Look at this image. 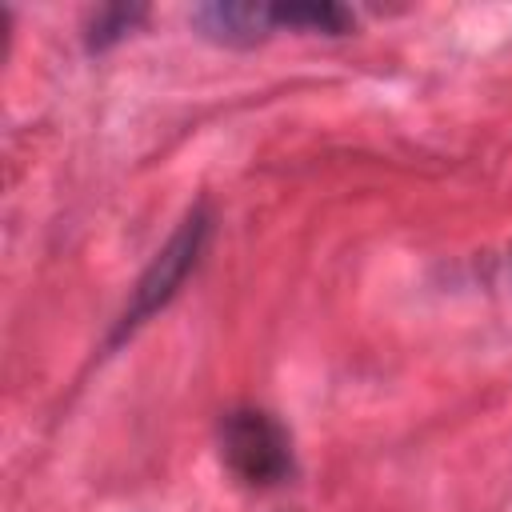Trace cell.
<instances>
[{"instance_id":"cell-1","label":"cell","mask_w":512,"mask_h":512,"mask_svg":"<svg viewBox=\"0 0 512 512\" xmlns=\"http://www.w3.org/2000/svg\"><path fill=\"white\" fill-rule=\"evenodd\" d=\"M208 236H212V212L208 204L200 200L196 208H188V216L176 224V232L168 236V244L148 260V268L140 272L116 328H112V344H120L124 336H132L148 316H156L176 292L180 284L188 280V272L200 264L204 248H208Z\"/></svg>"},{"instance_id":"cell-2","label":"cell","mask_w":512,"mask_h":512,"mask_svg":"<svg viewBox=\"0 0 512 512\" xmlns=\"http://www.w3.org/2000/svg\"><path fill=\"white\" fill-rule=\"evenodd\" d=\"M224 468L248 488H272L292 476V440L288 428L264 408H232L216 428Z\"/></svg>"},{"instance_id":"cell-3","label":"cell","mask_w":512,"mask_h":512,"mask_svg":"<svg viewBox=\"0 0 512 512\" xmlns=\"http://www.w3.org/2000/svg\"><path fill=\"white\" fill-rule=\"evenodd\" d=\"M188 24L220 44V48H256L264 44L276 24H272V4H256V0H212V4H196Z\"/></svg>"},{"instance_id":"cell-4","label":"cell","mask_w":512,"mask_h":512,"mask_svg":"<svg viewBox=\"0 0 512 512\" xmlns=\"http://www.w3.org/2000/svg\"><path fill=\"white\" fill-rule=\"evenodd\" d=\"M272 24L292 28V32L344 36V32H352L356 16H352V8H344L336 0H284V4H272Z\"/></svg>"},{"instance_id":"cell-5","label":"cell","mask_w":512,"mask_h":512,"mask_svg":"<svg viewBox=\"0 0 512 512\" xmlns=\"http://www.w3.org/2000/svg\"><path fill=\"white\" fill-rule=\"evenodd\" d=\"M144 16H148L144 4H104V8L88 12V20H84V48H88V52H108V48L120 44Z\"/></svg>"}]
</instances>
